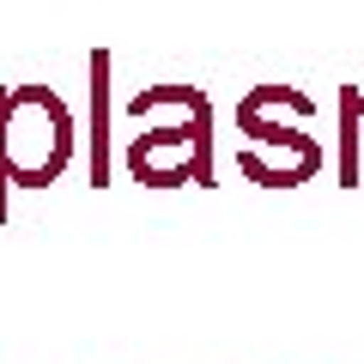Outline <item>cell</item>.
<instances>
[{
  "instance_id": "6da1fadb",
  "label": "cell",
  "mask_w": 364,
  "mask_h": 364,
  "mask_svg": "<svg viewBox=\"0 0 364 364\" xmlns=\"http://www.w3.org/2000/svg\"><path fill=\"white\" fill-rule=\"evenodd\" d=\"M122 170L140 188H213V97L200 85H140L122 104Z\"/></svg>"
},
{
  "instance_id": "7a4b0ae2",
  "label": "cell",
  "mask_w": 364,
  "mask_h": 364,
  "mask_svg": "<svg viewBox=\"0 0 364 364\" xmlns=\"http://www.w3.org/2000/svg\"><path fill=\"white\" fill-rule=\"evenodd\" d=\"M79 158V122L55 85H0V225L13 188H49Z\"/></svg>"
},
{
  "instance_id": "3957f363",
  "label": "cell",
  "mask_w": 364,
  "mask_h": 364,
  "mask_svg": "<svg viewBox=\"0 0 364 364\" xmlns=\"http://www.w3.org/2000/svg\"><path fill=\"white\" fill-rule=\"evenodd\" d=\"M286 104H291L286 85H255L243 104H237V134H243L237 170H243L249 182H261V188H291V182H304L316 170L310 134H291L286 122H279Z\"/></svg>"
},
{
  "instance_id": "277c9868",
  "label": "cell",
  "mask_w": 364,
  "mask_h": 364,
  "mask_svg": "<svg viewBox=\"0 0 364 364\" xmlns=\"http://www.w3.org/2000/svg\"><path fill=\"white\" fill-rule=\"evenodd\" d=\"M85 73H91V104H85V176H91V188H109V170H116V134H109L116 104H109V73H116V55H109V49H91Z\"/></svg>"
}]
</instances>
